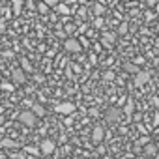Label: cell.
I'll list each match as a JSON object with an SVG mask.
<instances>
[{
  "label": "cell",
  "mask_w": 159,
  "mask_h": 159,
  "mask_svg": "<svg viewBox=\"0 0 159 159\" xmlns=\"http://www.w3.org/2000/svg\"><path fill=\"white\" fill-rule=\"evenodd\" d=\"M25 150H26L28 153H34V155H38V148H36V146H25Z\"/></svg>",
  "instance_id": "cell-21"
},
{
  "label": "cell",
  "mask_w": 159,
  "mask_h": 159,
  "mask_svg": "<svg viewBox=\"0 0 159 159\" xmlns=\"http://www.w3.org/2000/svg\"><path fill=\"white\" fill-rule=\"evenodd\" d=\"M0 81H2V75H0Z\"/></svg>",
  "instance_id": "cell-32"
},
{
  "label": "cell",
  "mask_w": 159,
  "mask_h": 159,
  "mask_svg": "<svg viewBox=\"0 0 159 159\" xmlns=\"http://www.w3.org/2000/svg\"><path fill=\"white\" fill-rule=\"evenodd\" d=\"M0 148H17V144L13 140H10V139H4L2 142H0Z\"/></svg>",
  "instance_id": "cell-16"
},
{
  "label": "cell",
  "mask_w": 159,
  "mask_h": 159,
  "mask_svg": "<svg viewBox=\"0 0 159 159\" xmlns=\"http://www.w3.org/2000/svg\"><path fill=\"white\" fill-rule=\"evenodd\" d=\"M146 4H148V6H155V4H157V0H146Z\"/></svg>",
  "instance_id": "cell-29"
},
{
  "label": "cell",
  "mask_w": 159,
  "mask_h": 159,
  "mask_svg": "<svg viewBox=\"0 0 159 159\" xmlns=\"http://www.w3.org/2000/svg\"><path fill=\"white\" fill-rule=\"evenodd\" d=\"M133 109H135V101H133V98H127V103L124 107V116H127V120H131Z\"/></svg>",
  "instance_id": "cell-9"
},
{
  "label": "cell",
  "mask_w": 159,
  "mask_h": 159,
  "mask_svg": "<svg viewBox=\"0 0 159 159\" xmlns=\"http://www.w3.org/2000/svg\"><path fill=\"white\" fill-rule=\"evenodd\" d=\"M32 112L36 116H45V107L39 105V103H32Z\"/></svg>",
  "instance_id": "cell-11"
},
{
  "label": "cell",
  "mask_w": 159,
  "mask_h": 159,
  "mask_svg": "<svg viewBox=\"0 0 159 159\" xmlns=\"http://www.w3.org/2000/svg\"><path fill=\"white\" fill-rule=\"evenodd\" d=\"M96 26H103V19H101V17L96 19Z\"/></svg>",
  "instance_id": "cell-25"
},
{
  "label": "cell",
  "mask_w": 159,
  "mask_h": 159,
  "mask_svg": "<svg viewBox=\"0 0 159 159\" xmlns=\"http://www.w3.org/2000/svg\"><path fill=\"white\" fill-rule=\"evenodd\" d=\"M0 88H2L4 92H13L15 90V84H11L8 81H0Z\"/></svg>",
  "instance_id": "cell-13"
},
{
  "label": "cell",
  "mask_w": 159,
  "mask_h": 159,
  "mask_svg": "<svg viewBox=\"0 0 159 159\" xmlns=\"http://www.w3.org/2000/svg\"><path fill=\"white\" fill-rule=\"evenodd\" d=\"M39 150H41L43 153H47V155H49V153H52V152H54V142H52L51 139H43V140H41V144H39Z\"/></svg>",
  "instance_id": "cell-8"
},
{
  "label": "cell",
  "mask_w": 159,
  "mask_h": 159,
  "mask_svg": "<svg viewBox=\"0 0 159 159\" xmlns=\"http://www.w3.org/2000/svg\"><path fill=\"white\" fill-rule=\"evenodd\" d=\"M148 81H150V73H148V71H142V69H140V71L135 75V84H137V86H142V84H146Z\"/></svg>",
  "instance_id": "cell-6"
},
{
  "label": "cell",
  "mask_w": 159,
  "mask_h": 159,
  "mask_svg": "<svg viewBox=\"0 0 159 159\" xmlns=\"http://www.w3.org/2000/svg\"><path fill=\"white\" fill-rule=\"evenodd\" d=\"M6 30V23L4 21H0V32H4Z\"/></svg>",
  "instance_id": "cell-28"
},
{
  "label": "cell",
  "mask_w": 159,
  "mask_h": 159,
  "mask_svg": "<svg viewBox=\"0 0 159 159\" xmlns=\"http://www.w3.org/2000/svg\"><path fill=\"white\" fill-rule=\"evenodd\" d=\"M112 79H114V73L112 71H107L105 73V81H112Z\"/></svg>",
  "instance_id": "cell-24"
},
{
  "label": "cell",
  "mask_w": 159,
  "mask_h": 159,
  "mask_svg": "<svg viewBox=\"0 0 159 159\" xmlns=\"http://www.w3.org/2000/svg\"><path fill=\"white\" fill-rule=\"evenodd\" d=\"M103 137H105V129H103V125H96L94 131H92V140H94L96 144H99V142L103 140Z\"/></svg>",
  "instance_id": "cell-7"
},
{
  "label": "cell",
  "mask_w": 159,
  "mask_h": 159,
  "mask_svg": "<svg viewBox=\"0 0 159 159\" xmlns=\"http://www.w3.org/2000/svg\"><path fill=\"white\" fill-rule=\"evenodd\" d=\"M94 11H96V15H99V17H101V15H103V11H105L103 4H96V6H94Z\"/></svg>",
  "instance_id": "cell-18"
},
{
  "label": "cell",
  "mask_w": 159,
  "mask_h": 159,
  "mask_svg": "<svg viewBox=\"0 0 159 159\" xmlns=\"http://www.w3.org/2000/svg\"><path fill=\"white\" fill-rule=\"evenodd\" d=\"M36 118H38V116H36L32 111H25V112H21V114H19V120H21V124H25V125H30V127L36 124Z\"/></svg>",
  "instance_id": "cell-2"
},
{
  "label": "cell",
  "mask_w": 159,
  "mask_h": 159,
  "mask_svg": "<svg viewBox=\"0 0 159 159\" xmlns=\"http://www.w3.org/2000/svg\"><path fill=\"white\" fill-rule=\"evenodd\" d=\"M118 32H120V34H125V32H127V23H122L120 28H118Z\"/></svg>",
  "instance_id": "cell-23"
},
{
  "label": "cell",
  "mask_w": 159,
  "mask_h": 159,
  "mask_svg": "<svg viewBox=\"0 0 159 159\" xmlns=\"http://www.w3.org/2000/svg\"><path fill=\"white\" fill-rule=\"evenodd\" d=\"M139 144H150V139L148 137H144V139H140V142Z\"/></svg>",
  "instance_id": "cell-26"
},
{
  "label": "cell",
  "mask_w": 159,
  "mask_h": 159,
  "mask_svg": "<svg viewBox=\"0 0 159 159\" xmlns=\"http://www.w3.org/2000/svg\"><path fill=\"white\" fill-rule=\"evenodd\" d=\"M38 10H39V13H47V11H49V6H47L45 2H39V6H38Z\"/></svg>",
  "instance_id": "cell-20"
},
{
  "label": "cell",
  "mask_w": 159,
  "mask_h": 159,
  "mask_svg": "<svg viewBox=\"0 0 159 159\" xmlns=\"http://www.w3.org/2000/svg\"><path fill=\"white\" fill-rule=\"evenodd\" d=\"M36 81H39V83H43V81H45V77H43V75H36Z\"/></svg>",
  "instance_id": "cell-30"
},
{
  "label": "cell",
  "mask_w": 159,
  "mask_h": 159,
  "mask_svg": "<svg viewBox=\"0 0 159 159\" xmlns=\"http://www.w3.org/2000/svg\"><path fill=\"white\" fill-rule=\"evenodd\" d=\"M54 10H56L60 15H67V13H69V8H67L66 4H56V6H54Z\"/></svg>",
  "instance_id": "cell-15"
},
{
  "label": "cell",
  "mask_w": 159,
  "mask_h": 159,
  "mask_svg": "<svg viewBox=\"0 0 159 159\" xmlns=\"http://www.w3.org/2000/svg\"><path fill=\"white\" fill-rule=\"evenodd\" d=\"M125 69H127L129 73H135V75H137V73L140 71V69H139V67H137L135 64H125Z\"/></svg>",
  "instance_id": "cell-17"
},
{
  "label": "cell",
  "mask_w": 159,
  "mask_h": 159,
  "mask_svg": "<svg viewBox=\"0 0 159 159\" xmlns=\"http://www.w3.org/2000/svg\"><path fill=\"white\" fill-rule=\"evenodd\" d=\"M155 45H157V49H159V39H157V43H155Z\"/></svg>",
  "instance_id": "cell-31"
},
{
  "label": "cell",
  "mask_w": 159,
  "mask_h": 159,
  "mask_svg": "<svg viewBox=\"0 0 159 159\" xmlns=\"http://www.w3.org/2000/svg\"><path fill=\"white\" fill-rule=\"evenodd\" d=\"M23 4H25V0H13V13H15V15H19V13H21Z\"/></svg>",
  "instance_id": "cell-14"
},
{
  "label": "cell",
  "mask_w": 159,
  "mask_h": 159,
  "mask_svg": "<svg viewBox=\"0 0 159 159\" xmlns=\"http://www.w3.org/2000/svg\"><path fill=\"white\" fill-rule=\"evenodd\" d=\"M11 77H13V84H25V81H26V75H25L23 67H15L11 71Z\"/></svg>",
  "instance_id": "cell-3"
},
{
  "label": "cell",
  "mask_w": 159,
  "mask_h": 159,
  "mask_svg": "<svg viewBox=\"0 0 159 159\" xmlns=\"http://www.w3.org/2000/svg\"><path fill=\"white\" fill-rule=\"evenodd\" d=\"M146 153L148 155H153V153H157V148L153 144H146Z\"/></svg>",
  "instance_id": "cell-19"
},
{
  "label": "cell",
  "mask_w": 159,
  "mask_h": 159,
  "mask_svg": "<svg viewBox=\"0 0 159 159\" xmlns=\"http://www.w3.org/2000/svg\"><path fill=\"white\" fill-rule=\"evenodd\" d=\"M153 124H155V125H159V112L153 116Z\"/></svg>",
  "instance_id": "cell-27"
},
{
  "label": "cell",
  "mask_w": 159,
  "mask_h": 159,
  "mask_svg": "<svg viewBox=\"0 0 159 159\" xmlns=\"http://www.w3.org/2000/svg\"><path fill=\"white\" fill-rule=\"evenodd\" d=\"M64 47H66V51H67V52H79V51L83 49V45H81V43H79L77 39H71V38L64 43Z\"/></svg>",
  "instance_id": "cell-5"
},
{
  "label": "cell",
  "mask_w": 159,
  "mask_h": 159,
  "mask_svg": "<svg viewBox=\"0 0 159 159\" xmlns=\"http://www.w3.org/2000/svg\"><path fill=\"white\" fill-rule=\"evenodd\" d=\"M122 118H124V111H120L118 107H112V109H109V111H107V114H105V120H107V124H118Z\"/></svg>",
  "instance_id": "cell-1"
},
{
  "label": "cell",
  "mask_w": 159,
  "mask_h": 159,
  "mask_svg": "<svg viewBox=\"0 0 159 159\" xmlns=\"http://www.w3.org/2000/svg\"><path fill=\"white\" fill-rule=\"evenodd\" d=\"M21 67H23V71H28V73L34 71V69H32V64H30L28 58H25V56H21Z\"/></svg>",
  "instance_id": "cell-12"
},
{
  "label": "cell",
  "mask_w": 159,
  "mask_h": 159,
  "mask_svg": "<svg viewBox=\"0 0 159 159\" xmlns=\"http://www.w3.org/2000/svg\"><path fill=\"white\" fill-rule=\"evenodd\" d=\"M41 2H45L47 6H52V8H54L56 4H60V0H41Z\"/></svg>",
  "instance_id": "cell-22"
},
{
  "label": "cell",
  "mask_w": 159,
  "mask_h": 159,
  "mask_svg": "<svg viewBox=\"0 0 159 159\" xmlns=\"http://www.w3.org/2000/svg\"><path fill=\"white\" fill-rule=\"evenodd\" d=\"M56 112H60V114H71V112H75V105L69 103V101L58 103V105H56Z\"/></svg>",
  "instance_id": "cell-4"
},
{
  "label": "cell",
  "mask_w": 159,
  "mask_h": 159,
  "mask_svg": "<svg viewBox=\"0 0 159 159\" xmlns=\"http://www.w3.org/2000/svg\"><path fill=\"white\" fill-rule=\"evenodd\" d=\"M114 41H116V34H112V32H105V34H103V43H105L107 47H111Z\"/></svg>",
  "instance_id": "cell-10"
}]
</instances>
